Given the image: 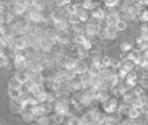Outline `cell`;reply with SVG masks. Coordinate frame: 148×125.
I'll list each match as a JSON object with an SVG mask.
<instances>
[{
  "mask_svg": "<svg viewBox=\"0 0 148 125\" xmlns=\"http://www.w3.org/2000/svg\"><path fill=\"white\" fill-rule=\"evenodd\" d=\"M119 19H120V15H119V12H117V10H111V12H109L108 14H106V16H105V23H106V25L108 27H114L116 24H117V22L119 21Z\"/></svg>",
  "mask_w": 148,
  "mask_h": 125,
  "instance_id": "6da1fadb",
  "label": "cell"
},
{
  "mask_svg": "<svg viewBox=\"0 0 148 125\" xmlns=\"http://www.w3.org/2000/svg\"><path fill=\"white\" fill-rule=\"evenodd\" d=\"M99 29H101V22H89L84 27V30L89 36H96Z\"/></svg>",
  "mask_w": 148,
  "mask_h": 125,
  "instance_id": "7a4b0ae2",
  "label": "cell"
},
{
  "mask_svg": "<svg viewBox=\"0 0 148 125\" xmlns=\"http://www.w3.org/2000/svg\"><path fill=\"white\" fill-rule=\"evenodd\" d=\"M90 15H91L95 20H97L98 22H101V21L106 16V13H105V10H104L102 7L96 6V7H94L92 9H90Z\"/></svg>",
  "mask_w": 148,
  "mask_h": 125,
  "instance_id": "3957f363",
  "label": "cell"
},
{
  "mask_svg": "<svg viewBox=\"0 0 148 125\" xmlns=\"http://www.w3.org/2000/svg\"><path fill=\"white\" fill-rule=\"evenodd\" d=\"M27 20L28 21H31L34 23H38V22L43 21V19H42V10L35 9V8L30 9L29 13H28V19Z\"/></svg>",
  "mask_w": 148,
  "mask_h": 125,
  "instance_id": "277c9868",
  "label": "cell"
},
{
  "mask_svg": "<svg viewBox=\"0 0 148 125\" xmlns=\"http://www.w3.org/2000/svg\"><path fill=\"white\" fill-rule=\"evenodd\" d=\"M140 58H141V52H140L139 50H136V49H132V50H130L128 52H126V59L133 61L135 65L139 64Z\"/></svg>",
  "mask_w": 148,
  "mask_h": 125,
  "instance_id": "5b68a950",
  "label": "cell"
},
{
  "mask_svg": "<svg viewBox=\"0 0 148 125\" xmlns=\"http://www.w3.org/2000/svg\"><path fill=\"white\" fill-rule=\"evenodd\" d=\"M57 31V43L58 44H67L69 42V35L67 30H56Z\"/></svg>",
  "mask_w": 148,
  "mask_h": 125,
  "instance_id": "8992f818",
  "label": "cell"
},
{
  "mask_svg": "<svg viewBox=\"0 0 148 125\" xmlns=\"http://www.w3.org/2000/svg\"><path fill=\"white\" fill-rule=\"evenodd\" d=\"M88 69V64L84 61V60H81V59H77L75 61V67H74V71L76 74H82V73H86Z\"/></svg>",
  "mask_w": 148,
  "mask_h": 125,
  "instance_id": "52a82bcc",
  "label": "cell"
},
{
  "mask_svg": "<svg viewBox=\"0 0 148 125\" xmlns=\"http://www.w3.org/2000/svg\"><path fill=\"white\" fill-rule=\"evenodd\" d=\"M50 20L53 22V24H57L65 20V14L60 10H53L50 13Z\"/></svg>",
  "mask_w": 148,
  "mask_h": 125,
  "instance_id": "ba28073f",
  "label": "cell"
},
{
  "mask_svg": "<svg viewBox=\"0 0 148 125\" xmlns=\"http://www.w3.org/2000/svg\"><path fill=\"white\" fill-rule=\"evenodd\" d=\"M15 79L22 84V83H27L29 80H30V76H29V73L24 69H18V72L16 73L15 75Z\"/></svg>",
  "mask_w": 148,
  "mask_h": 125,
  "instance_id": "9c48e42d",
  "label": "cell"
},
{
  "mask_svg": "<svg viewBox=\"0 0 148 125\" xmlns=\"http://www.w3.org/2000/svg\"><path fill=\"white\" fill-rule=\"evenodd\" d=\"M110 98V91L109 89H98L96 91V100H98L99 102H105Z\"/></svg>",
  "mask_w": 148,
  "mask_h": 125,
  "instance_id": "30bf717a",
  "label": "cell"
},
{
  "mask_svg": "<svg viewBox=\"0 0 148 125\" xmlns=\"http://www.w3.org/2000/svg\"><path fill=\"white\" fill-rule=\"evenodd\" d=\"M90 113H91V116H92L94 122H96V123H99V124H101V123L105 119V115L102 113V111H101L99 109H97V108L92 109V110L90 111Z\"/></svg>",
  "mask_w": 148,
  "mask_h": 125,
  "instance_id": "8fae6325",
  "label": "cell"
},
{
  "mask_svg": "<svg viewBox=\"0 0 148 125\" xmlns=\"http://www.w3.org/2000/svg\"><path fill=\"white\" fill-rule=\"evenodd\" d=\"M69 87H71V90H80L81 89V81H80L79 74H76L73 79L69 80Z\"/></svg>",
  "mask_w": 148,
  "mask_h": 125,
  "instance_id": "7c38bea8",
  "label": "cell"
},
{
  "mask_svg": "<svg viewBox=\"0 0 148 125\" xmlns=\"http://www.w3.org/2000/svg\"><path fill=\"white\" fill-rule=\"evenodd\" d=\"M34 116H43L45 113V108H44V104H36V105H32L31 108V111H30Z\"/></svg>",
  "mask_w": 148,
  "mask_h": 125,
  "instance_id": "4fadbf2b",
  "label": "cell"
},
{
  "mask_svg": "<svg viewBox=\"0 0 148 125\" xmlns=\"http://www.w3.org/2000/svg\"><path fill=\"white\" fill-rule=\"evenodd\" d=\"M80 120H81V124H82V125H90V124L94 122V119H92V116H91L90 111L84 112V113L81 116Z\"/></svg>",
  "mask_w": 148,
  "mask_h": 125,
  "instance_id": "5bb4252c",
  "label": "cell"
},
{
  "mask_svg": "<svg viewBox=\"0 0 148 125\" xmlns=\"http://www.w3.org/2000/svg\"><path fill=\"white\" fill-rule=\"evenodd\" d=\"M75 59L71 58V57H65V61H64V68L65 69H74L75 67Z\"/></svg>",
  "mask_w": 148,
  "mask_h": 125,
  "instance_id": "9a60e30c",
  "label": "cell"
},
{
  "mask_svg": "<svg viewBox=\"0 0 148 125\" xmlns=\"http://www.w3.org/2000/svg\"><path fill=\"white\" fill-rule=\"evenodd\" d=\"M76 15H77V17H79V20H80L81 23H82V22L84 23V22L89 21V13H88V10H86V9H82V10L77 12Z\"/></svg>",
  "mask_w": 148,
  "mask_h": 125,
  "instance_id": "2e32d148",
  "label": "cell"
},
{
  "mask_svg": "<svg viewBox=\"0 0 148 125\" xmlns=\"http://www.w3.org/2000/svg\"><path fill=\"white\" fill-rule=\"evenodd\" d=\"M120 67H123L124 69H126V71L128 72V71H132V69H134V67H135V64H134L133 61L128 60V59H125V60H121V65H120Z\"/></svg>",
  "mask_w": 148,
  "mask_h": 125,
  "instance_id": "e0dca14e",
  "label": "cell"
},
{
  "mask_svg": "<svg viewBox=\"0 0 148 125\" xmlns=\"http://www.w3.org/2000/svg\"><path fill=\"white\" fill-rule=\"evenodd\" d=\"M103 67H98V66H95V65H90V67L88 66V69H87V73L90 75V76H96L99 74L101 69Z\"/></svg>",
  "mask_w": 148,
  "mask_h": 125,
  "instance_id": "ac0fdd59",
  "label": "cell"
},
{
  "mask_svg": "<svg viewBox=\"0 0 148 125\" xmlns=\"http://www.w3.org/2000/svg\"><path fill=\"white\" fill-rule=\"evenodd\" d=\"M130 104H131V106L132 108H135V109H141L142 108V105H143V103H142V101L140 100V97L139 96H133V98H132V101L130 102Z\"/></svg>",
  "mask_w": 148,
  "mask_h": 125,
  "instance_id": "d6986e66",
  "label": "cell"
},
{
  "mask_svg": "<svg viewBox=\"0 0 148 125\" xmlns=\"http://www.w3.org/2000/svg\"><path fill=\"white\" fill-rule=\"evenodd\" d=\"M131 108H132L131 104H128V103H123V104H118L117 111L120 112L121 115H127V112L130 111Z\"/></svg>",
  "mask_w": 148,
  "mask_h": 125,
  "instance_id": "ffe728a7",
  "label": "cell"
},
{
  "mask_svg": "<svg viewBox=\"0 0 148 125\" xmlns=\"http://www.w3.org/2000/svg\"><path fill=\"white\" fill-rule=\"evenodd\" d=\"M114 28H116L117 31H124V30H126L127 29V22H126V20L119 19V21L117 22V24L114 25Z\"/></svg>",
  "mask_w": 148,
  "mask_h": 125,
  "instance_id": "44dd1931",
  "label": "cell"
},
{
  "mask_svg": "<svg viewBox=\"0 0 148 125\" xmlns=\"http://www.w3.org/2000/svg\"><path fill=\"white\" fill-rule=\"evenodd\" d=\"M127 116L130 119H138L140 117V110L139 109H135V108H131L130 111L127 112Z\"/></svg>",
  "mask_w": 148,
  "mask_h": 125,
  "instance_id": "7402d4cb",
  "label": "cell"
},
{
  "mask_svg": "<svg viewBox=\"0 0 148 125\" xmlns=\"http://www.w3.org/2000/svg\"><path fill=\"white\" fill-rule=\"evenodd\" d=\"M76 57H77V59L84 60L86 58H88V57H89V51H88V50H86V49H83L82 46H80V47H79V52H77Z\"/></svg>",
  "mask_w": 148,
  "mask_h": 125,
  "instance_id": "603a6c76",
  "label": "cell"
},
{
  "mask_svg": "<svg viewBox=\"0 0 148 125\" xmlns=\"http://www.w3.org/2000/svg\"><path fill=\"white\" fill-rule=\"evenodd\" d=\"M97 36L99 39H108V25H102L97 32Z\"/></svg>",
  "mask_w": 148,
  "mask_h": 125,
  "instance_id": "cb8c5ba5",
  "label": "cell"
},
{
  "mask_svg": "<svg viewBox=\"0 0 148 125\" xmlns=\"http://www.w3.org/2000/svg\"><path fill=\"white\" fill-rule=\"evenodd\" d=\"M133 96H135L134 94H133V91L132 90H126L124 94H123V101H124V103H128L130 104V102L132 101V98H133Z\"/></svg>",
  "mask_w": 148,
  "mask_h": 125,
  "instance_id": "d4e9b609",
  "label": "cell"
},
{
  "mask_svg": "<svg viewBox=\"0 0 148 125\" xmlns=\"http://www.w3.org/2000/svg\"><path fill=\"white\" fill-rule=\"evenodd\" d=\"M103 110H104L106 113H111V112H113V111H117V109L109 102V100L105 101V102H103Z\"/></svg>",
  "mask_w": 148,
  "mask_h": 125,
  "instance_id": "484cf974",
  "label": "cell"
},
{
  "mask_svg": "<svg viewBox=\"0 0 148 125\" xmlns=\"http://www.w3.org/2000/svg\"><path fill=\"white\" fill-rule=\"evenodd\" d=\"M118 36V31L114 27H108V39H116Z\"/></svg>",
  "mask_w": 148,
  "mask_h": 125,
  "instance_id": "4316f807",
  "label": "cell"
},
{
  "mask_svg": "<svg viewBox=\"0 0 148 125\" xmlns=\"http://www.w3.org/2000/svg\"><path fill=\"white\" fill-rule=\"evenodd\" d=\"M86 41H87V38L83 34H76L75 37H74V43L77 44V45H82Z\"/></svg>",
  "mask_w": 148,
  "mask_h": 125,
  "instance_id": "83f0119b",
  "label": "cell"
},
{
  "mask_svg": "<svg viewBox=\"0 0 148 125\" xmlns=\"http://www.w3.org/2000/svg\"><path fill=\"white\" fill-rule=\"evenodd\" d=\"M138 83H139L142 88H148V74L143 73L142 76L140 78V80H138Z\"/></svg>",
  "mask_w": 148,
  "mask_h": 125,
  "instance_id": "f1b7e54d",
  "label": "cell"
},
{
  "mask_svg": "<svg viewBox=\"0 0 148 125\" xmlns=\"http://www.w3.org/2000/svg\"><path fill=\"white\" fill-rule=\"evenodd\" d=\"M9 94H10L12 98H14V100H18L22 96L21 89H15V88H10L9 89Z\"/></svg>",
  "mask_w": 148,
  "mask_h": 125,
  "instance_id": "f546056e",
  "label": "cell"
},
{
  "mask_svg": "<svg viewBox=\"0 0 148 125\" xmlns=\"http://www.w3.org/2000/svg\"><path fill=\"white\" fill-rule=\"evenodd\" d=\"M66 21H67V22H68V24H71V25L80 23V20H79V17H77V15H76V14H74V15H68V16H67V19H66Z\"/></svg>",
  "mask_w": 148,
  "mask_h": 125,
  "instance_id": "4dcf8cb0",
  "label": "cell"
},
{
  "mask_svg": "<svg viewBox=\"0 0 148 125\" xmlns=\"http://www.w3.org/2000/svg\"><path fill=\"white\" fill-rule=\"evenodd\" d=\"M132 49H133L132 43H130V42H127V41H125V42H123V43L120 44V50H121L123 52H128V51L132 50Z\"/></svg>",
  "mask_w": 148,
  "mask_h": 125,
  "instance_id": "1f68e13d",
  "label": "cell"
},
{
  "mask_svg": "<svg viewBox=\"0 0 148 125\" xmlns=\"http://www.w3.org/2000/svg\"><path fill=\"white\" fill-rule=\"evenodd\" d=\"M133 88V94L135 95V96H140V95H142L143 93H145V90H143V88L140 86V84H135L134 87H132Z\"/></svg>",
  "mask_w": 148,
  "mask_h": 125,
  "instance_id": "d6a6232c",
  "label": "cell"
},
{
  "mask_svg": "<svg viewBox=\"0 0 148 125\" xmlns=\"http://www.w3.org/2000/svg\"><path fill=\"white\" fill-rule=\"evenodd\" d=\"M72 30L75 34H83V25L81 24V22L77 23V24H73L72 25Z\"/></svg>",
  "mask_w": 148,
  "mask_h": 125,
  "instance_id": "836d02e7",
  "label": "cell"
},
{
  "mask_svg": "<svg viewBox=\"0 0 148 125\" xmlns=\"http://www.w3.org/2000/svg\"><path fill=\"white\" fill-rule=\"evenodd\" d=\"M101 64H102L103 67H109L110 64H111V57H109V56L102 57V58H101Z\"/></svg>",
  "mask_w": 148,
  "mask_h": 125,
  "instance_id": "e575fe53",
  "label": "cell"
},
{
  "mask_svg": "<svg viewBox=\"0 0 148 125\" xmlns=\"http://www.w3.org/2000/svg\"><path fill=\"white\" fill-rule=\"evenodd\" d=\"M67 124H68V125H82L80 118H79V117H75V116H72V117L68 119Z\"/></svg>",
  "mask_w": 148,
  "mask_h": 125,
  "instance_id": "d590c367",
  "label": "cell"
},
{
  "mask_svg": "<svg viewBox=\"0 0 148 125\" xmlns=\"http://www.w3.org/2000/svg\"><path fill=\"white\" fill-rule=\"evenodd\" d=\"M120 65H121V60H120L119 58H112V57H111V64H110L111 67H113V68H119Z\"/></svg>",
  "mask_w": 148,
  "mask_h": 125,
  "instance_id": "8d00e7d4",
  "label": "cell"
},
{
  "mask_svg": "<svg viewBox=\"0 0 148 125\" xmlns=\"http://www.w3.org/2000/svg\"><path fill=\"white\" fill-rule=\"evenodd\" d=\"M80 76V81L81 83H89V80H90V75L86 72V73H82V74H79Z\"/></svg>",
  "mask_w": 148,
  "mask_h": 125,
  "instance_id": "74e56055",
  "label": "cell"
},
{
  "mask_svg": "<svg viewBox=\"0 0 148 125\" xmlns=\"http://www.w3.org/2000/svg\"><path fill=\"white\" fill-rule=\"evenodd\" d=\"M49 122H50V119L47 117H45L44 115L39 116V118L37 119V124L38 125H49Z\"/></svg>",
  "mask_w": 148,
  "mask_h": 125,
  "instance_id": "f35d334b",
  "label": "cell"
},
{
  "mask_svg": "<svg viewBox=\"0 0 148 125\" xmlns=\"http://www.w3.org/2000/svg\"><path fill=\"white\" fill-rule=\"evenodd\" d=\"M133 124V122H132V119H130V118H120V120L117 123V125H132Z\"/></svg>",
  "mask_w": 148,
  "mask_h": 125,
  "instance_id": "ab89813d",
  "label": "cell"
},
{
  "mask_svg": "<svg viewBox=\"0 0 148 125\" xmlns=\"http://www.w3.org/2000/svg\"><path fill=\"white\" fill-rule=\"evenodd\" d=\"M9 84H10V88H15V89H21V83L14 78V79H12L10 80V82H9Z\"/></svg>",
  "mask_w": 148,
  "mask_h": 125,
  "instance_id": "60d3db41",
  "label": "cell"
},
{
  "mask_svg": "<svg viewBox=\"0 0 148 125\" xmlns=\"http://www.w3.org/2000/svg\"><path fill=\"white\" fill-rule=\"evenodd\" d=\"M140 20L143 22H148V9L145 8L141 13H140Z\"/></svg>",
  "mask_w": 148,
  "mask_h": 125,
  "instance_id": "b9f144b4",
  "label": "cell"
},
{
  "mask_svg": "<svg viewBox=\"0 0 148 125\" xmlns=\"http://www.w3.org/2000/svg\"><path fill=\"white\" fill-rule=\"evenodd\" d=\"M103 2L106 7H114V6L118 5L119 0H103Z\"/></svg>",
  "mask_w": 148,
  "mask_h": 125,
  "instance_id": "7bdbcfd3",
  "label": "cell"
},
{
  "mask_svg": "<svg viewBox=\"0 0 148 125\" xmlns=\"http://www.w3.org/2000/svg\"><path fill=\"white\" fill-rule=\"evenodd\" d=\"M53 122L56 124H61L64 122V115H60V113H56L54 117H53Z\"/></svg>",
  "mask_w": 148,
  "mask_h": 125,
  "instance_id": "ee69618b",
  "label": "cell"
},
{
  "mask_svg": "<svg viewBox=\"0 0 148 125\" xmlns=\"http://www.w3.org/2000/svg\"><path fill=\"white\" fill-rule=\"evenodd\" d=\"M148 49V42H142V43H140V44H138V49L136 50H139L140 52H142V51H145V50H147Z\"/></svg>",
  "mask_w": 148,
  "mask_h": 125,
  "instance_id": "f6af8a7d",
  "label": "cell"
},
{
  "mask_svg": "<svg viewBox=\"0 0 148 125\" xmlns=\"http://www.w3.org/2000/svg\"><path fill=\"white\" fill-rule=\"evenodd\" d=\"M81 46H82L83 49H86V50H88V51H89V50H91V49H92V43H91L89 39H87V41H86Z\"/></svg>",
  "mask_w": 148,
  "mask_h": 125,
  "instance_id": "bcb514c9",
  "label": "cell"
},
{
  "mask_svg": "<svg viewBox=\"0 0 148 125\" xmlns=\"http://www.w3.org/2000/svg\"><path fill=\"white\" fill-rule=\"evenodd\" d=\"M23 119L25 122H31L34 119V115L31 112H25V113H23Z\"/></svg>",
  "mask_w": 148,
  "mask_h": 125,
  "instance_id": "7dc6e473",
  "label": "cell"
},
{
  "mask_svg": "<svg viewBox=\"0 0 148 125\" xmlns=\"http://www.w3.org/2000/svg\"><path fill=\"white\" fill-rule=\"evenodd\" d=\"M7 62H8V58H7L5 54H3V56H1V57H0V67L5 66Z\"/></svg>",
  "mask_w": 148,
  "mask_h": 125,
  "instance_id": "c3c4849f",
  "label": "cell"
},
{
  "mask_svg": "<svg viewBox=\"0 0 148 125\" xmlns=\"http://www.w3.org/2000/svg\"><path fill=\"white\" fill-rule=\"evenodd\" d=\"M79 47H80V46H79L77 44H76V45H73V46L71 47L69 52H71L72 54H75V56H76V54H77V52H79Z\"/></svg>",
  "mask_w": 148,
  "mask_h": 125,
  "instance_id": "681fc988",
  "label": "cell"
},
{
  "mask_svg": "<svg viewBox=\"0 0 148 125\" xmlns=\"http://www.w3.org/2000/svg\"><path fill=\"white\" fill-rule=\"evenodd\" d=\"M141 30L142 32H148V22H143L141 24Z\"/></svg>",
  "mask_w": 148,
  "mask_h": 125,
  "instance_id": "f907efd6",
  "label": "cell"
},
{
  "mask_svg": "<svg viewBox=\"0 0 148 125\" xmlns=\"http://www.w3.org/2000/svg\"><path fill=\"white\" fill-rule=\"evenodd\" d=\"M140 110H141V112H142V113H145V115H148V103L143 104V105H142V108H141Z\"/></svg>",
  "mask_w": 148,
  "mask_h": 125,
  "instance_id": "816d5d0a",
  "label": "cell"
},
{
  "mask_svg": "<svg viewBox=\"0 0 148 125\" xmlns=\"http://www.w3.org/2000/svg\"><path fill=\"white\" fill-rule=\"evenodd\" d=\"M142 42H143V39H142V37H141L140 35L135 37V43H136V44H140V43H142Z\"/></svg>",
  "mask_w": 148,
  "mask_h": 125,
  "instance_id": "f5cc1de1",
  "label": "cell"
},
{
  "mask_svg": "<svg viewBox=\"0 0 148 125\" xmlns=\"http://www.w3.org/2000/svg\"><path fill=\"white\" fill-rule=\"evenodd\" d=\"M133 125H145V123L143 122H135V123H133Z\"/></svg>",
  "mask_w": 148,
  "mask_h": 125,
  "instance_id": "db71d44e",
  "label": "cell"
},
{
  "mask_svg": "<svg viewBox=\"0 0 148 125\" xmlns=\"http://www.w3.org/2000/svg\"><path fill=\"white\" fill-rule=\"evenodd\" d=\"M145 125H148V115H146V118H145Z\"/></svg>",
  "mask_w": 148,
  "mask_h": 125,
  "instance_id": "11a10c76",
  "label": "cell"
},
{
  "mask_svg": "<svg viewBox=\"0 0 148 125\" xmlns=\"http://www.w3.org/2000/svg\"><path fill=\"white\" fill-rule=\"evenodd\" d=\"M3 54H5V52H3V51H2V49L0 47V57H1V56H3Z\"/></svg>",
  "mask_w": 148,
  "mask_h": 125,
  "instance_id": "9f6ffc18",
  "label": "cell"
},
{
  "mask_svg": "<svg viewBox=\"0 0 148 125\" xmlns=\"http://www.w3.org/2000/svg\"><path fill=\"white\" fill-rule=\"evenodd\" d=\"M90 125H101V124H99V123H96V122H92Z\"/></svg>",
  "mask_w": 148,
  "mask_h": 125,
  "instance_id": "6f0895ef",
  "label": "cell"
},
{
  "mask_svg": "<svg viewBox=\"0 0 148 125\" xmlns=\"http://www.w3.org/2000/svg\"><path fill=\"white\" fill-rule=\"evenodd\" d=\"M15 1H18V2H22L23 0H15Z\"/></svg>",
  "mask_w": 148,
  "mask_h": 125,
  "instance_id": "680465c9",
  "label": "cell"
},
{
  "mask_svg": "<svg viewBox=\"0 0 148 125\" xmlns=\"http://www.w3.org/2000/svg\"><path fill=\"white\" fill-rule=\"evenodd\" d=\"M49 1H54V0H49Z\"/></svg>",
  "mask_w": 148,
  "mask_h": 125,
  "instance_id": "91938a15",
  "label": "cell"
}]
</instances>
